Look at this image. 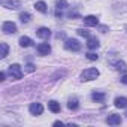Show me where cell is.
I'll return each instance as SVG.
<instances>
[{
  "label": "cell",
  "instance_id": "obj_1",
  "mask_svg": "<svg viewBox=\"0 0 127 127\" xmlns=\"http://www.w3.org/2000/svg\"><path fill=\"white\" fill-rule=\"evenodd\" d=\"M97 76H99V70L96 67H88V69L82 70V73H81V79L82 81H93Z\"/></svg>",
  "mask_w": 127,
  "mask_h": 127
},
{
  "label": "cell",
  "instance_id": "obj_2",
  "mask_svg": "<svg viewBox=\"0 0 127 127\" xmlns=\"http://www.w3.org/2000/svg\"><path fill=\"white\" fill-rule=\"evenodd\" d=\"M9 75L12 76V79H21L23 78V70H21V66L17 64V63H14V64L9 66Z\"/></svg>",
  "mask_w": 127,
  "mask_h": 127
},
{
  "label": "cell",
  "instance_id": "obj_3",
  "mask_svg": "<svg viewBox=\"0 0 127 127\" xmlns=\"http://www.w3.org/2000/svg\"><path fill=\"white\" fill-rule=\"evenodd\" d=\"M64 48L67 51H79L81 49V43L76 39H66L64 40Z\"/></svg>",
  "mask_w": 127,
  "mask_h": 127
},
{
  "label": "cell",
  "instance_id": "obj_4",
  "mask_svg": "<svg viewBox=\"0 0 127 127\" xmlns=\"http://www.w3.org/2000/svg\"><path fill=\"white\" fill-rule=\"evenodd\" d=\"M0 3H2V6L6 8V9L15 11V9H18L21 6V0H0Z\"/></svg>",
  "mask_w": 127,
  "mask_h": 127
},
{
  "label": "cell",
  "instance_id": "obj_5",
  "mask_svg": "<svg viewBox=\"0 0 127 127\" xmlns=\"http://www.w3.org/2000/svg\"><path fill=\"white\" fill-rule=\"evenodd\" d=\"M2 30L5 34H14V33H17V26L12 21H5L2 26Z\"/></svg>",
  "mask_w": 127,
  "mask_h": 127
},
{
  "label": "cell",
  "instance_id": "obj_6",
  "mask_svg": "<svg viewBox=\"0 0 127 127\" xmlns=\"http://www.w3.org/2000/svg\"><path fill=\"white\" fill-rule=\"evenodd\" d=\"M29 111L32 115H40L43 112V106H42V103H32L29 106Z\"/></svg>",
  "mask_w": 127,
  "mask_h": 127
},
{
  "label": "cell",
  "instance_id": "obj_7",
  "mask_svg": "<svg viewBox=\"0 0 127 127\" xmlns=\"http://www.w3.org/2000/svg\"><path fill=\"white\" fill-rule=\"evenodd\" d=\"M84 24L88 26V27H96V26L99 24V18H97L96 15H87V17L84 18Z\"/></svg>",
  "mask_w": 127,
  "mask_h": 127
},
{
  "label": "cell",
  "instance_id": "obj_8",
  "mask_svg": "<svg viewBox=\"0 0 127 127\" xmlns=\"http://www.w3.org/2000/svg\"><path fill=\"white\" fill-rule=\"evenodd\" d=\"M51 52V45L49 43H39L37 45V54L39 55H48Z\"/></svg>",
  "mask_w": 127,
  "mask_h": 127
},
{
  "label": "cell",
  "instance_id": "obj_9",
  "mask_svg": "<svg viewBox=\"0 0 127 127\" xmlns=\"http://www.w3.org/2000/svg\"><path fill=\"white\" fill-rule=\"evenodd\" d=\"M121 117L120 115H117V114H111V115H108V118H106V123L109 124V126H118V124H121Z\"/></svg>",
  "mask_w": 127,
  "mask_h": 127
},
{
  "label": "cell",
  "instance_id": "obj_10",
  "mask_svg": "<svg viewBox=\"0 0 127 127\" xmlns=\"http://www.w3.org/2000/svg\"><path fill=\"white\" fill-rule=\"evenodd\" d=\"M99 46H100V43H99V39L97 37H94V36L87 37V48L88 49H97Z\"/></svg>",
  "mask_w": 127,
  "mask_h": 127
},
{
  "label": "cell",
  "instance_id": "obj_11",
  "mask_svg": "<svg viewBox=\"0 0 127 127\" xmlns=\"http://www.w3.org/2000/svg\"><path fill=\"white\" fill-rule=\"evenodd\" d=\"M36 36L40 37V39H48L51 36V30L48 27H40L37 32H36Z\"/></svg>",
  "mask_w": 127,
  "mask_h": 127
},
{
  "label": "cell",
  "instance_id": "obj_12",
  "mask_svg": "<svg viewBox=\"0 0 127 127\" xmlns=\"http://www.w3.org/2000/svg\"><path fill=\"white\" fill-rule=\"evenodd\" d=\"M114 69L118 70V72H123V73H124V72L127 70V64H126L123 60H117V61L114 63Z\"/></svg>",
  "mask_w": 127,
  "mask_h": 127
},
{
  "label": "cell",
  "instance_id": "obj_13",
  "mask_svg": "<svg viewBox=\"0 0 127 127\" xmlns=\"http://www.w3.org/2000/svg\"><path fill=\"white\" fill-rule=\"evenodd\" d=\"M91 99H93L94 102H97V103H102V102H105L106 94H105V93H100V91H94V93L91 94Z\"/></svg>",
  "mask_w": 127,
  "mask_h": 127
},
{
  "label": "cell",
  "instance_id": "obj_14",
  "mask_svg": "<svg viewBox=\"0 0 127 127\" xmlns=\"http://www.w3.org/2000/svg\"><path fill=\"white\" fill-rule=\"evenodd\" d=\"M114 105H115V108H120V109L127 108V99L126 97H117L114 100Z\"/></svg>",
  "mask_w": 127,
  "mask_h": 127
},
{
  "label": "cell",
  "instance_id": "obj_15",
  "mask_svg": "<svg viewBox=\"0 0 127 127\" xmlns=\"http://www.w3.org/2000/svg\"><path fill=\"white\" fill-rule=\"evenodd\" d=\"M48 108H49V111H51V112H54V114H58V112L61 111V108H60V103H57L55 100H51V102H48Z\"/></svg>",
  "mask_w": 127,
  "mask_h": 127
},
{
  "label": "cell",
  "instance_id": "obj_16",
  "mask_svg": "<svg viewBox=\"0 0 127 127\" xmlns=\"http://www.w3.org/2000/svg\"><path fill=\"white\" fill-rule=\"evenodd\" d=\"M20 45L23 48H29V46L33 45V40L30 37H27V36H23V37H20Z\"/></svg>",
  "mask_w": 127,
  "mask_h": 127
},
{
  "label": "cell",
  "instance_id": "obj_17",
  "mask_svg": "<svg viewBox=\"0 0 127 127\" xmlns=\"http://www.w3.org/2000/svg\"><path fill=\"white\" fill-rule=\"evenodd\" d=\"M34 8H36V11H39L40 14H45V12H46V3H45V2H36V3H34Z\"/></svg>",
  "mask_w": 127,
  "mask_h": 127
},
{
  "label": "cell",
  "instance_id": "obj_18",
  "mask_svg": "<svg viewBox=\"0 0 127 127\" xmlns=\"http://www.w3.org/2000/svg\"><path fill=\"white\" fill-rule=\"evenodd\" d=\"M67 108H69L70 111H76V109L79 108V102H78V99H70L69 103H67Z\"/></svg>",
  "mask_w": 127,
  "mask_h": 127
},
{
  "label": "cell",
  "instance_id": "obj_19",
  "mask_svg": "<svg viewBox=\"0 0 127 127\" xmlns=\"http://www.w3.org/2000/svg\"><path fill=\"white\" fill-rule=\"evenodd\" d=\"M0 48H2V52H0V57H2V58H5V57L8 55V52H9V46H8V43L2 42V43H0Z\"/></svg>",
  "mask_w": 127,
  "mask_h": 127
},
{
  "label": "cell",
  "instance_id": "obj_20",
  "mask_svg": "<svg viewBox=\"0 0 127 127\" xmlns=\"http://www.w3.org/2000/svg\"><path fill=\"white\" fill-rule=\"evenodd\" d=\"M66 8H67V2H66V0H57V3H55V9L63 11V9H66Z\"/></svg>",
  "mask_w": 127,
  "mask_h": 127
},
{
  "label": "cell",
  "instance_id": "obj_21",
  "mask_svg": "<svg viewBox=\"0 0 127 127\" xmlns=\"http://www.w3.org/2000/svg\"><path fill=\"white\" fill-rule=\"evenodd\" d=\"M30 18H32V17H30V14H29V12H21V14H20V20H21V23H24V24H26V23H29V21H30Z\"/></svg>",
  "mask_w": 127,
  "mask_h": 127
},
{
  "label": "cell",
  "instance_id": "obj_22",
  "mask_svg": "<svg viewBox=\"0 0 127 127\" xmlns=\"http://www.w3.org/2000/svg\"><path fill=\"white\" fill-rule=\"evenodd\" d=\"M76 33H78L79 36H82V37H90V32H88L87 29H78Z\"/></svg>",
  "mask_w": 127,
  "mask_h": 127
},
{
  "label": "cell",
  "instance_id": "obj_23",
  "mask_svg": "<svg viewBox=\"0 0 127 127\" xmlns=\"http://www.w3.org/2000/svg\"><path fill=\"white\" fill-rule=\"evenodd\" d=\"M85 57H87L88 60H91V61H96V60L99 58V55H97L96 52H88V54H85Z\"/></svg>",
  "mask_w": 127,
  "mask_h": 127
},
{
  "label": "cell",
  "instance_id": "obj_24",
  "mask_svg": "<svg viewBox=\"0 0 127 127\" xmlns=\"http://www.w3.org/2000/svg\"><path fill=\"white\" fill-rule=\"evenodd\" d=\"M34 70H36V66H34V64H32V63L26 64V72H29V73H33Z\"/></svg>",
  "mask_w": 127,
  "mask_h": 127
},
{
  "label": "cell",
  "instance_id": "obj_25",
  "mask_svg": "<svg viewBox=\"0 0 127 127\" xmlns=\"http://www.w3.org/2000/svg\"><path fill=\"white\" fill-rule=\"evenodd\" d=\"M67 17H69V18H79V14H78L76 11H73V12H69Z\"/></svg>",
  "mask_w": 127,
  "mask_h": 127
},
{
  "label": "cell",
  "instance_id": "obj_26",
  "mask_svg": "<svg viewBox=\"0 0 127 127\" xmlns=\"http://www.w3.org/2000/svg\"><path fill=\"white\" fill-rule=\"evenodd\" d=\"M55 17H57V18H61V17H63V12L58 11V9H55Z\"/></svg>",
  "mask_w": 127,
  "mask_h": 127
},
{
  "label": "cell",
  "instance_id": "obj_27",
  "mask_svg": "<svg viewBox=\"0 0 127 127\" xmlns=\"http://www.w3.org/2000/svg\"><path fill=\"white\" fill-rule=\"evenodd\" d=\"M99 30H100L102 33H106V30H108V27H106V26H100V27H99Z\"/></svg>",
  "mask_w": 127,
  "mask_h": 127
},
{
  "label": "cell",
  "instance_id": "obj_28",
  "mask_svg": "<svg viewBox=\"0 0 127 127\" xmlns=\"http://www.w3.org/2000/svg\"><path fill=\"white\" fill-rule=\"evenodd\" d=\"M5 78H6V72H2L0 73V81H5Z\"/></svg>",
  "mask_w": 127,
  "mask_h": 127
},
{
  "label": "cell",
  "instance_id": "obj_29",
  "mask_svg": "<svg viewBox=\"0 0 127 127\" xmlns=\"http://www.w3.org/2000/svg\"><path fill=\"white\" fill-rule=\"evenodd\" d=\"M60 37H61V39H64L66 34H64V33H57V39H60Z\"/></svg>",
  "mask_w": 127,
  "mask_h": 127
},
{
  "label": "cell",
  "instance_id": "obj_30",
  "mask_svg": "<svg viewBox=\"0 0 127 127\" xmlns=\"http://www.w3.org/2000/svg\"><path fill=\"white\" fill-rule=\"evenodd\" d=\"M121 82H123V84H126V85H127V75H124V76H123V78H121Z\"/></svg>",
  "mask_w": 127,
  "mask_h": 127
},
{
  "label": "cell",
  "instance_id": "obj_31",
  "mask_svg": "<svg viewBox=\"0 0 127 127\" xmlns=\"http://www.w3.org/2000/svg\"><path fill=\"white\" fill-rule=\"evenodd\" d=\"M61 124H63L61 121H55V123H54V126H61Z\"/></svg>",
  "mask_w": 127,
  "mask_h": 127
},
{
  "label": "cell",
  "instance_id": "obj_32",
  "mask_svg": "<svg viewBox=\"0 0 127 127\" xmlns=\"http://www.w3.org/2000/svg\"><path fill=\"white\" fill-rule=\"evenodd\" d=\"M126 115H127V114H126Z\"/></svg>",
  "mask_w": 127,
  "mask_h": 127
}]
</instances>
